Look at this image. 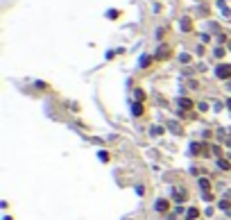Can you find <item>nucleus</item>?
<instances>
[{"instance_id":"obj_1","label":"nucleus","mask_w":231,"mask_h":220,"mask_svg":"<svg viewBox=\"0 0 231 220\" xmlns=\"http://www.w3.org/2000/svg\"><path fill=\"white\" fill-rule=\"evenodd\" d=\"M218 73H220L222 77H229V75H231V66H222L220 70H218Z\"/></svg>"}]
</instances>
